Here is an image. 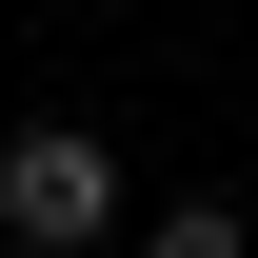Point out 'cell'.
<instances>
[{
	"instance_id": "cell-1",
	"label": "cell",
	"mask_w": 258,
	"mask_h": 258,
	"mask_svg": "<svg viewBox=\"0 0 258 258\" xmlns=\"http://www.w3.org/2000/svg\"><path fill=\"white\" fill-rule=\"evenodd\" d=\"M0 238H40V258H99V238H119V139H80V119H20V139H0Z\"/></svg>"
},
{
	"instance_id": "cell-2",
	"label": "cell",
	"mask_w": 258,
	"mask_h": 258,
	"mask_svg": "<svg viewBox=\"0 0 258 258\" xmlns=\"http://www.w3.org/2000/svg\"><path fill=\"white\" fill-rule=\"evenodd\" d=\"M139 258H258V219L238 199H179V219H139Z\"/></svg>"
}]
</instances>
